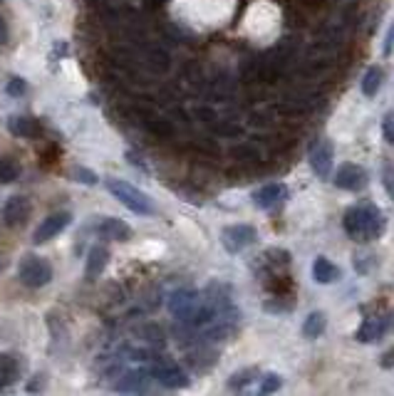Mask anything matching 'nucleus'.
Wrapping results in <instances>:
<instances>
[{
	"label": "nucleus",
	"instance_id": "obj_6",
	"mask_svg": "<svg viewBox=\"0 0 394 396\" xmlns=\"http://www.w3.org/2000/svg\"><path fill=\"white\" fill-rule=\"evenodd\" d=\"M221 241L228 253H241L243 248H248L256 241V228L246 226V223H236V226H228L221 233Z\"/></svg>",
	"mask_w": 394,
	"mask_h": 396
},
{
	"label": "nucleus",
	"instance_id": "obj_2",
	"mask_svg": "<svg viewBox=\"0 0 394 396\" xmlns=\"http://www.w3.org/2000/svg\"><path fill=\"white\" fill-rule=\"evenodd\" d=\"M105 184H107V189H110V194L117 198L119 203H124L132 213H137V216H152L154 213L152 198L147 194H142L139 189H134L132 184L119 181V179H107Z\"/></svg>",
	"mask_w": 394,
	"mask_h": 396
},
{
	"label": "nucleus",
	"instance_id": "obj_11",
	"mask_svg": "<svg viewBox=\"0 0 394 396\" xmlns=\"http://www.w3.org/2000/svg\"><path fill=\"white\" fill-rule=\"evenodd\" d=\"M310 166L313 171L320 176V179H328L330 176V166H333V147L328 142H320L310 149Z\"/></svg>",
	"mask_w": 394,
	"mask_h": 396
},
{
	"label": "nucleus",
	"instance_id": "obj_22",
	"mask_svg": "<svg viewBox=\"0 0 394 396\" xmlns=\"http://www.w3.org/2000/svg\"><path fill=\"white\" fill-rule=\"evenodd\" d=\"M253 377H256V369H243V372H236L231 379H228V389H231V392H241V389H246L248 384L253 382Z\"/></svg>",
	"mask_w": 394,
	"mask_h": 396
},
{
	"label": "nucleus",
	"instance_id": "obj_31",
	"mask_svg": "<svg viewBox=\"0 0 394 396\" xmlns=\"http://www.w3.org/2000/svg\"><path fill=\"white\" fill-rule=\"evenodd\" d=\"M0 3H3V0H0Z\"/></svg>",
	"mask_w": 394,
	"mask_h": 396
},
{
	"label": "nucleus",
	"instance_id": "obj_7",
	"mask_svg": "<svg viewBox=\"0 0 394 396\" xmlns=\"http://www.w3.org/2000/svg\"><path fill=\"white\" fill-rule=\"evenodd\" d=\"M72 216L67 211H60V213H53V216H48L43 223H40L38 228H35L33 233V241L38 243V246H43V243L53 241L55 236H60L62 231H65L67 226H70Z\"/></svg>",
	"mask_w": 394,
	"mask_h": 396
},
{
	"label": "nucleus",
	"instance_id": "obj_9",
	"mask_svg": "<svg viewBox=\"0 0 394 396\" xmlns=\"http://www.w3.org/2000/svg\"><path fill=\"white\" fill-rule=\"evenodd\" d=\"M335 184L345 191H362L367 186V171L357 164H342L335 174Z\"/></svg>",
	"mask_w": 394,
	"mask_h": 396
},
{
	"label": "nucleus",
	"instance_id": "obj_28",
	"mask_svg": "<svg viewBox=\"0 0 394 396\" xmlns=\"http://www.w3.org/2000/svg\"><path fill=\"white\" fill-rule=\"evenodd\" d=\"M385 55H392L394 52V23L390 25V30H387V38H385Z\"/></svg>",
	"mask_w": 394,
	"mask_h": 396
},
{
	"label": "nucleus",
	"instance_id": "obj_13",
	"mask_svg": "<svg viewBox=\"0 0 394 396\" xmlns=\"http://www.w3.org/2000/svg\"><path fill=\"white\" fill-rule=\"evenodd\" d=\"M149 369L144 372V369H137V372H127L122 377V382L117 384V392H127V394H132V392H147L149 389Z\"/></svg>",
	"mask_w": 394,
	"mask_h": 396
},
{
	"label": "nucleus",
	"instance_id": "obj_14",
	"mask_svg": "<svg viewBox=\"0 0 394 396\" xmlns=\"http://www.w3.org/2000/svg\"><path fill=\"white\" fill-rule=\"evenodd\" d=\"M20 379V359L15 354H0V389L10 387Z\"/></svg>",
	"mask_w": 394,
	"mask_h": 396
},
{
	"label": "nucleus",
	"instance_id": "obj_8",
	"mask_svg": "<svg viewBox=\"0 0 394 396\" xmlns=\"http://www.w3.org/2000/svg\"><path fill=\"white\" fill-rule=\"evenodd\" d=\"M253 201H256L258 208L263 211H273V208L283 206L288 201V186L285 184H266L263 189H258L253 194Z\"/></svg>",
	"mask_w": 394,
	"mask_h": 396
},
{
	"label": "nucleus",
	"instance_id": "obj_5",
	"mask_svg": "<svg viewBox=\"0 0 394 396\" xmlns=\"http://www.w3.org/2000/svg\"><path fill=\"white\" fill-rule=\"evenodd\" d=\"M199 305H201V300H199V293L196 290H176L174 295H171V300H169V310L174 312V317L179 322H186L189 325L191 322V317H194V312L199 310Z\"/></svg>",
	"mask_w": 394,
	"mask_h": 396
},
{
	"label": "nucleus",
	"instance_id": "obj_12",
	"mask_svg": "<svg viewBox=\"0 0 394 396\" xmlns=\"http://www.w3.org/2000/svg\"><path fill=\"white\" fill-rule=\"evenodd\" d=\"M107 260H110V250H107L105 246H95V248H92L90 255H87V260H85V275H87V278L95 280L97 275L105 273Z\"/></svg>",
	"mask_w": 394,
	"mask_h": 396
},
{
	"label": "nucleus",
	"instance_id": "obj_16",
	"mask_svg": "<svg viewBox=\"0 0 394 396\" xmlns=\"http://www.w3.org/2000/svg\"><path fill=\"white\" fill-rule=\"evenodd\" d=\"M340 268L335 263H330L328 258H318L313 263V278L318 280L320 285H330V283H338L340 280Z\"/></svg>",
	"mask_w": 394,
	"mask_h": 396
},
{
	"label": "nucleus",
	"instance_id": "obj_4",
	"mask_svg": "<svg viewBox=\"0 0 394 396\" xmlns=\"http://www.w3.org/2000/svg\"><path fill=\"white\" fill-rule=\"evenodd\" d=\"M149 374H152L157 382H162L164 387H169V389H179V387H186V384H189L184 369H181L176 362L164 359V357L149 359Z\"/></svg>",
	"mask_w": 394,
	"mask_h": 396
},
{
	"label": "nucleus",
	"instance_id": "obj_15",
	"mask_svg": "<svg viewBox=\"0 0 394 396\" xmlns=\"http://www.w3.org/2000/svg\"><path fill=\"white\" fill-rule=\"evenodd\" d=\"M97 231H100V236L110 238V241H127L132 236V228L124 221H119V218H102Z\"/></svg>",
	"mask_w": 394,
	"mask_h": 396
},
{
	"label": "nucleus",
	"instance_id": "obj_29",
	"mask_svg": "<svg viewBox=\"0 0 394 396\" xmlns=\"http://www.w3.org/2000/svg\"><path fill=\"white\" fill-rule=\"evenodd\" d=\"M8 43V25H5V20L0 18V48Z\"/></svg>",
	"mask_w": 394,
	"mask_h": 396
},
{
	"label": "nucleus",
	"instance_id": "obj_19",
	"mask_svg": "<svg viewBox=\"0 0 394 396\" xmlns=\"http://www.w3.org/2000/svg\"><path fill=\"white\" fill-rule=\"evenodd\" d=\"M323 332H325V315L323 312H310L303 325V335L310 337V340H318Z\"/></svg>",
	"mask_w": 394,
	"mask_h": 396
},
{
	"label": "nucleus",
	"instance_id": "obj_1",
	"mask_svg": "<svg viewBox=\"0 0 394 396\" xmlns=\"http://www.w3.org/2000/svg\"><path fill=\"white\" fill-rule=\"evenodd\" d=\"M387 221L382 211L375 203H365V206H352L345 213V231L352 241L357 243H370L385 233Z\"/></svg>",
	"mask_w": 394,
	"mask_h": 396
},
{
	"label": "nucleus",
	"instance_id": "obj_26",
	"mask_svg": "<svg viewBox=\"0 0 394 396\" xmlns=\"http://www.w3.org/2000/svg\"><path fill=\"white\" fill-rule=\"evenodd\" d=\"M75 176L80 179V184H87V186L97 184V174H95V171L82 169V166H77V169H75Z\"/></svg>",
	"mask_w": 394,
	"mask_h": 396
},
{
	"label": "nucleus",
	"instance_id": "obj_18",
	"mask_svg": "<svg viewBox=\"0 0 394 396\" xmlns=\"http://www.w3.org/2000/svg\"><path fill=\"white\" fill-rule=\"evenodd\" d=\"M387 330V322L382 320H365L360 327V332H357V340L360 342H380L382 335H385Z\"/></svg>",
	"mask_w": 394,
	"mask_h": 396
},
{
	"label": "nucleus",
	"instance_id": "obj_24",
	"mask_svg": "<svg viewBox=\"0 0 394 396\" xmlns=\"http://www.w3.org/2000/svg\"><path fill=\"white\" fill-rule=\"evenodd\" d=\"M281 377H278V374H266V377H263V382H261V389H258V392L261 394H276L278 389H281Z\"/></svg>",
	"mask_w": 394,
	"mask_h": 396
},
{
	"label": "nucleus",
	"instance_id": "obj_21",
	"mask_svg": "<svg viewBox=\"0 0 394 396\" xmlns=\"http://www.w3.org/2000/svg\"><path fill=\"white\" fill-rule=\"evenodd\" d=\"M20 176V164L10 156H0V184H13Z\"/></svg>",
	"mask_w": 394,
	"mask_h": 396
},
{
	"label": "nucleus",
	"instance_id": "obj_30",
	"mask_svg": "<svg viewBox=\"0 0 394 396\" xmlns=\"http://www.w3.org/2000/svg\"><path fill=\"white\" fill-rule=\"evenodd\" d=\"M382 367H394V349L385 354V359H382Z\"/></svg>",
	"mask_w": 394,
	"mask_h": 396
},
{
	"label": "nucleus",
	"instance_id": "obj_10",
	"mask_svg": "<svg viewBox=\"0 0 394 396\" xmlns=\"http://www.w3.org/2000/svg\"><path fill=\"white\" fill-rule=\"evenodd\" d=\"M28 216H30V203H28V198L13 196V198H8V201H5V206H3V223H5L8 228L20 226V223H23Z\"/></svg>",
	"mask_w": 394,
	"mask_h": 396
},
{
	"label": "nucleus",
	"instance_id": "obj_17",
	"mask_svg": "<svg viewBox=\"0 0 394 396\" xmlns=\"http://www.w3.org/2000/svg\"><path fill=\"white\" fill-rule=\"evenodd\" d=\"M8 127H10V132L15 134V137H20V139H30V137H38V122L35 119H30V117H10V122H8Z\"/></svg>",
	"mask_w": 394,
	"mask_h": 396
},
{
	"label": "nucleus",
	"instance_id": "obj_20",
	"mask_svg": "<svg viewBox=\"0 0 394 396\" xmlns=\"http://www.w3.org/2000/svg\"><path fill=\"white\" fill-rule=\"evenodd\" d=\"M380 87H382V70L380 67H370L365 72V77H362V92H365V97H375L380 92Z\"/></svg>",
	"mask_w": 394,
	"mask_h": 396
},
{
	"label": "nucleus",
	"instance_id": "obj_27",
	"mask_svg": "<svg viewBox=\"0 0 394 396\" xmlns=\"http://www.w3.org/2000/svg\"><path fill=\"white\" fill-rule=\"evenodd\" d=\"M382 132H385L387 144H394V114H387L385 124H382Z\"/></svg>",
	"mask_w": 394,
	"mask_h": 396
},
{
	"label": "nucleus",
	"instance_id": "obj_25",
	"mask_svg": "<svg viewBox=\"0 0 394 396\" xmlns=\"http://www.w3.org/2000/svg\"><path fill=\"white\" fill-rule=\"evenodd\" d=\"M382 179H385V189H387V194L392 196V201H394V169L390 164H385L382 166Z\"/></svg>",
	"mask_w": 394,
	"mask_h": 396
},
{
	"label": "nucleus",
	"instance_id": "obj_3",
	"mask_svg": "<svg viewBox=\"0 0 394 396\" xmlns=\"http://www.w3.org/2000/svg\"><path fill=\"white\" fill-rule=\"evenodd\" d=\"M18 278L25 288H45L53 280V265L48 260L38 258V255H25L18 265Z\"/></svg>",
	"mask_w": 394,
	"mask_h": 396
},
{
	"label": "nucleus",
	"instance_id": "obj_23",
	"mask_svg": "<svg viewBox=\"0 0 394 396\" xmlns=\"http://www.w3.org/2000/svg\"><path fill=\"white\" fill-rule=\"evenodd\" d=\"M5 92H8L10 97H23L25 92H28V85H25L23 77H8V82H5Z\"/></svg>",
	"mask_w": 394,
	"mask_h": 396
}]
</instances>
